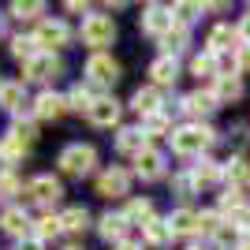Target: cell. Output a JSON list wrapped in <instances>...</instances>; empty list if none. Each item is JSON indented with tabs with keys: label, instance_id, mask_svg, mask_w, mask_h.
<instances>
[{
	"label": "cell",
	"instance_id": "cell-44",
	"mask_svg": "<svg viewBox=\"0 0 250 250\" xmlns=\"http://www.w3.org/2000/svg\"><path fill=\"white\" fill-rule=\"evenodd\" d=\"M235 250H250V235H243V243H239Z\"/></svg>",
	"mask_w": 250,
	"mask_h": 250
},
{
	"label": "cell",
	"instance_id": "cell-41",
	"mask_svg": "<svg viewBox=\"0 0 250 250\" xmlns=\"http://www.w3.org/2000/svg\"><path fill=\"white\" fill-rule=\"evenodd\" d=\"M231 224H235V228H247V231H250V206L243 209V213H235V220H231Z\"/></svg>",
	"mask_w": 250,
	"mask_h": 250
},
{
	"label": "cell",
	"instance_id": "cell-2",
	"mask_svg": "<svg viewBox=\"0 0 250 250\" xmlns=\"http://www.w3.org/2000/svg\"><path fill=\"white\" fill-rule=\"evenodd\" d=\"M56 165H60L63 176H71V179H83L94 172L97 165V149L90 146V142H67V146L60 149V157H56Z\"/></svg>",
	"mask_w": 250,
	"mask_h": 250
},
{
	"label": "cell",
	"instance_id": "cell-47",
	"mask_svg": "<svg viewBox=\"0 0 250 250\" xmlns=\"http://www.w3.org/2000/svg\"><path fill=\"white\" fill-rule=\"evenodd\" d=\"M187 250H206V247H187Z\"/></svg>",
	"mask_w": 250,
	"mask_h": 250
},
{
	"label": "cell",
	"instance_id": "cell-4",
	"mask_svg": "<svg viewBox=\"0 0 250 250\" xmlns=\"http://www.w3.org/2000/svg\"><path fill=\"white\" fill-rule=\"evenodd\" d=\"M26 198L34 202V206H42V209H52L56 202L63 198V183L56 176H49V172H42V176H34L30 183H26V190H22Z\"/></svg>",
	"mask_w": 250,
	"mask_h": 250
},
{
	"label": "cell",
	"instance_id": "cell-7",
	"mask_svg": "<svg viewBox=\"0 0 250 250\" xmlns=\"http://www.w3.org/2000/svg\"><path fill=\"white\" fill-rule=\"evenodd\" d=\"M138 26H142V34H153V38H165L172 26H176V15H172V8L168 4H149L146 11H142V19H138Z\"/></svg>",
	"mask_w": 250,
	"mask_h": 250
},
{
	"label": "cell",
	"instance_id": "cell-42",
	"mask_svg": "<svg viewBox=\"0 0 250 250\" xmlns=\"http://www.w3.org/2000/svg\"><path fill=\"white\" fill-rule=\"evenodd\" d=\"M19 250H45V243L30 235V239H19Z\"/></svg>",
	"mask_w": 250,
	"mask_h": 250
},
{
	"label": "cell",
	"instance_id": "cell-43",
	"mask_svg": "<svg viewBox=\"0 0 250 250\" xmlns=\"http://www.w3.org/2000/svg\"><path fill=\"white\" fill-rule=\"evenodd\" d=\"M116 250H142V247H138V243H120Z\"/></svg>",
	"mask_w": 250,
	"mask_h": 250
},
{
	"label": "cell",
	"instance_id": "cell-9",
	"mask_svg": "<svg viewBox=\"0 0 250 250\" xmlns=\"http://www.w3.org/2000/svg\"><path fill=\"white\" fill-rule=\"evenodd\" d=\"M34 38H38V45H42V52H49V49H63V45L71 42V30H67L63 19H45Z\"/></svg>",
	"mask_w": 250,
	"mask_h": 250
},
{
	"label": "cell",
	"instance_id": "cell-34",
	"mask_svg": "<svg viewBox=\"0 0 250 250\" xmlns=\"http://www.w3.org/2000/svg\"><path fill=\"white\" fill-rule=\"evenodd\" d=\"M8 11L15 19H38V15H45V4H38V0H15Z\"/></svg>",
	"mask_w": 250,
	"mask_h": 250
},
{
	"label": "cell",
	"instance_id": "cell-32",
	"mask_svg": "<svg viewBox=\"0 0 250 250\" xmlns=\"http://www.w3.org/2000/svg\"><path fill=\"white\" fill-rule=\"evenodd\" d=\"M94 101H97V97L90 94V86H83V83L67 94V108H75V112H90V104H94Z\"/></svg>",
	"mask_w": 250,
	"mask_h": 250
},
{
	"label": "cell",
	"instance_id": "cell-26",
	"mask_svg": "<svg viewBox=\"0 0 250 250\" xmlns=\"http://www.w3.org/2000/svg\"><path fill=\"white\" fill-rule=\"evenodd\" d=\"M209 239H213V247H217V250H235L243 243V235H239V228H235L231 220H220V228L213 231Z\"/></svg>",
	"mask_w": 250,
	"mask_h": 250
},
{
	"label": "cell",
	"instance_id": "cell-45",
	"mask_svg": "<svg viewBox=\"0 0 250 250\" xmlns=\"http://www.w3.org/2000/svg\"><path fill=\"white\" fill-rule=\"evenodd\" d=\"M0 38H4V15H0Z\"/></svg>",
	"mask_w": 250,
	"mask_h": 250
},
{
	"label": "cell",
	"instance_id": "cell-6",
	"mask_svg": "<svg viewBox=\"0 0 250 250\" xmlns=\"http://www.w3.org/2000/svg\"><path fill=\"white\" fill-rule=\"evenodd\" d=\"M63 71L60 56H52V52H38L30 63H22V79L26 83H56Z\"/></svg>",
	"mask_w": 250,
	"mask_h": 250
},
{
	"label": "cell",
	"instance_id": "cell-39",
	"mask_svg": "<svg viewBox=\"0 0 250 250\" xmlns=\"http://www.w3.org/2000/svg\"><path fill=\"white\" fill-rule=\"evenodd\" d=\"M235 34H239V42L250 49V15H243L239 19V26H235Z\"/></svg>",
	"mask_w": 250,
	"mask_h": 250
},
{
	"label": "cell",
	"instance_id": "cell-48",
	"mask_svg": "<svg viewBox=\"0 0 250 250\" xmlns=\"http://www.w3.org/2000/svg\"><path fill=\"white\" fill-rule=\"evenodd\" d=\"M247 190H250V187H247Z\"/></svg>",
	"mask_w": 250,
	"mask_h": 250
},
{
	"label": "cell",
	"instance_id": "cell-29",
	"mask_svg": "<svg viewBox=\"0 0 250 250\" xmlns=\"http://www.w3.org/2000/svg\"><path fill=\"white\" fill-rule=\"evenodd\" d=\"M142 231H146L149 247H168V243H172V228H168V220H157V217H153Z\"/></svg>",
	"mask_w": 250,
	"mask_h": 250
},
{
	"label": "cell",
	"instance_id": "cell-19",
	"mask_svg": "<svg viewBox=\"0 0 250 250\" xmlns=\"http://www.w3.org/2000/svg\"><path fill=\"white\" fill-rule=\"evenodd\" d=\"M176 108H179V112H187V116H209L213 108H217V97L206 94V90H198V94H187Z\"/></svg>",
	"mask_w": 250,
	"mask_h": 250
},
{
	"label": "cell",
	"instance_id": "cell-1",
	"mask_svg": "<svg viewBox=\"0 0 250 250\" xmlns=\"http://www.w3.org/2000/svg\"><path fill=\"white\" fill-rule=\"evenodd\" d=\"M168 138H172V149H176L179 157H202L213 142H217V135H213L206 124H183Z\"/></svg>",
	"mask_w": 250,
	"mask_h": 250
},
{
	"label": "cell",
	"instance_id": "cell-28",
	"mask_svg": "<svg viewBox=\"0 0 250 250\" xmlns=\"http://www.w3.org/2000/svg\"><path fill=\"white\" fill-rule=\"evenodd\" d=\"M38 52H42V45H38V38H34V34H30V38H22V34H19V38H11V56H15V60L30 63Z\"/></svg>",
	"mask_w": 250,
	"mask_h": 250
},
{
	"label": "cell",
	"instance_id": "cell-27",
	"mask_svg": "<svg viewBox=\"0 0 250 250\" xmlns=\"http://www.w3.org/2000/svg\"><path fill=\"white\" fill-rule=\"evenodd\" d=\"M168 228H172V235H194V231H198V213L176 209V213L168 217Z\"/></svg>",
	"mask_w": 250,
	"mask_h": 250
},
{
	"label": "cell",
	"instance_id": "cell-22",
	"mask_svg": "<svg viewBox=\"0 0 250 250\" xmlns=\"http://www.w3.org/2000/svg\"><path fill=\"white\" fill-rule=\"evenodd\" d=\"M220 176H224V168H220L217 161H209V157H202L198 165L190 168V179H194V187H213Z\"/></svg>",
	"mask_w": 250,
	"mask_h": 250
},
{
	"label": "cell",
	"instance_id": "cell-23",
	"mask_svg": "<svg viewBox=\"0 0 250 250\" xmlns=\"http://www.w3.org/2000/svg\"><path fill=\"white\" fill-rule=\"evenodd\" d=\"M60 224H63V231H71V235H83V231L90 228V209H86V206H71V209H63V213H60Z\"/></svg>",
	"mask_w": 250,
	"mask_h": 250
},
{
	"label": "cell",
	"instance_id": "cell-15",
	"mask_svg": "<svg viewBox=\"0 0 250 250\" xmlns=\"http://www.w3.org/2000/svg\"><path fill=\"white\" fill-rule=\"evenodd\" d=\"M0 108H8L11 116H22L26 108H30L22 83H4V86H0Z\"/></svg>",
	"mask_w": 250,
	"mask_h": 250
},
{
	"label": "cell",
	"instance_id": "cell-21",
	"mask_svg": "<svg viewBox=\"0 0 250 250\" xmlns=\"http://www.w3.org/2000/svg\"><path fill=\"white\" fill-rule=\"evenodd\" d=\"M235 42H239V34L231 30V26H213V34H209V52H213V56H228V52L235 49Z\"/></svg>",
	"mask_w": 250,
	"mask_h": 250
},
{
	"label": "cell",
	"instance_id": "cell-31",
	"mask_svg": "<svg viewBox=\"0 0 250 250\" xmlns=\"http://www.w3.org/2000/svg\"><path fill=\"white\" fill-rule=\"evenodd\" d=\"M127 220H131V224H142V228H146L149 220H153V202H149V198H135L131 206H127Z\"/></svg>",
	"mask_w": 250,
	"mask_h": 250
},
{
	"label": "cell",
	"instance_id": "cell-13",
	"mask_svg": "<svg viewBox=\"0 0 250 250\" xmlns=\"http://www.w3.org/2000/svg\"><path fill=\"white\" fill-rule=\"evenodd\" d=\"M0 231L15 235V239H30V217L22 213V206H11L0 213Z\"/></svg>",
	"mask_w": 250,
	"mask_h": 250
},
{
	"label": "cell",
	"instance_id": "cell-8",
	"mask_svg": "<svg viewBox=\"0 0 250 250\" xmlns=\"http://www.w3.org/2000/svg\"><path fill=\"white\" fill-rule=\"evenodd\" d=\"M127 190H131V172H127V168L112 165L97 176V194H101V198H124Z\"/></svg>",
	"mask_w": 250,
	"mask_h": 250
},
{
	"label": "cell",
	"instance_id": "cell-46",
	"mask_svg": "<svg viewBox=\"0 0 250 250\" xmlns=\"http://www.w3.org/2000/svg\"><path fill=\"white\" fill-rule=\"evenodd\" d=\"M63 250H83V247H75V243H71V247H63Z\"/></svg>",
	"mask_w": 250,
	"mask_h": 250
},
{
	"label": "cell",
	"instance_id": "cell-16",
	"mask_svg": "<svg viewBox=\"0 0 250 250\" xmlns=\"http://www.w3.org/2000/svg\"><path fill=\"white\" fill-rule=\"evenodd\" d=\"M63 112H67V97L52 94V90H45V94L34 101V116H38V120H60Z\"/></svg>",
	"mask_w": 250,
	"mask_h": 250
},
{
	"label": "cell",
	"instance_id": "cell-3",
	"mask_svg": "<svg viewBox=\"0 0 250 250\" xmlns=\"http://www.w3.org/2000/svg\"><path fill=\"white\" fill-rule=\"evenodd\" d=\"M79 34H83V45H90L94 52H101L104 45L116 42V22H112V15H86Z\"/></svg>",
	"mask_w": 250,
	"mask_h": 250
},
{
	"label": "cell",
	"instance_id": "cell-11",
	"mask_svg": "<svg viewBox=\"0 0 250 250\" xmlns=\"http://www.w3.org/2000/svg\"><path fill=\"white\" fill-rule=\"evenodd\" d=\"M120 112H124V104L116 101V97H97V101L90 104L86 120H90L94 127H116L120 124Z\"/></svg>",
	"mask_w": 250,
	"mask_h": 250
},
{
	"label": "cell",
	"instance_id": "cell-33",
	"mask_svg": "<svg viewBox=\"0 0 250 250\" xmlns=\"http://www.w3.org/2000/svg\"><path fill=\"white\" fill-rule=\"evenodd\" d=\"M63 231V224H60V217H52V213H45L42 220H38V228H34V239H52V235H60Z\"/></svg>",
	"mask_w": 250,
	"mask_h": 250
},
{
	"label": "cell",
	"instance_id": "cell-17",
	"mask_svg": "<svg viewBox=\"0 0 250 250\" xmlns=\"http://www.w3.org/2000/svg\"><path fill=\"white\" fill-rule=\"evenodd\" d=\"M26 153H30V142H22L19 135H11V131H8V135L0 138V161H4L8 172H11V165H19Z\"/></svg>",
	"mask_w": 250,
	"mask_h": 250
},
{
	"label": "cell",
	"instance_id": "cell-40",
	"mask_svg": "<svg viewBox=\"0 0 250 250\" xmlns=\"http://www.w3.org/2000/svg\"><path fill=\"white\" fill-rule=\"evenodd\" d=\"M235 67H239L243 75H250V49H247V45H243L239 56H235Z\"/></svg>",
	"mask_w": 250,
	"mask_h": 250
},
{
	"label": "cell",
	"instance_id": "cell-37",
	"mask_svg": "<svg viewBox=\"0 0 250 250\" xmlns=\"http://www.w3.org/2000/svg\"><path fill=\"white\" fill-rule=\"evenodd\" d=\"M15 190H22V187H19V179L11 176V172H4V176H0V198H11Z\"/></svg>",
	"mask_w": 250,
	"mask_h": 250
},
{
	"label": "cell",
	"instance_id": "cell-38",
	"mask_svg": "<svg viewBox=\"0 0 250 250\" xmlns=\"http://www.w3.org/2000/svg\"><path fill=\"white\" fill-rule=\"evenodd\" d=\"M172 187H176L179 194H183V198H187V194H194V190H198V187H194V179H190V172H183V176H176V179H172Z\"/></svg>",
	"mask_w": 250,
	"mask_h": 250
},
{
	"label": "cell",
	"instance_id": "cell-18",
	"mask_svg": "<svg viewBox=\"0 0 250 250\" xmlns=\"http://www.w3.org/2000/svg\"><path fill=\"white\" fill-rule=\"evenodd\" d=\"M116 149L120 153H142L146 149V127H120V135H116Z\"/></svg>",
	"mask_w": 250,
	"mask_h": 250
},
{
	"label": "cell",
	"instance_id": "cell-10",
	"mask_svg": "<svg viewBox=\"0 0 250 250\" xmlns=\"http://www.w3.org/2000/svg\"><path fill=\"white\" fill-rule=\"evenodd\" d=\"M165 168H168V161H165V153L157 146H146L135 157V172L142 179H149V183H153V179H165Z\"/></svg>",
	"mask_w": 250,
	"mask_h": 250
},
{
	"label": "cell",
	"instance_id": "cell-36",
	"mask_svg": "<svg viewBox=\"0 0 250 250\" xmlns=\"http://www.w3.org/2000/svg\"><path fill=\"white\" fill-rule=\"evenodd\" d=\"M165 131H168V116L165 112H157V116L146 120V135H165Z\"/></svg>",
	"mask_w": 250,
	"mask_h": 250
},
{
	"label": "cell",
	"instance_id": "cell-20",
	"mask_svg": "<svg viewBox=\"0 0 250 250\" xmlns=\"http://www.w3.org/2000/svg\"><path fill=\"white\" fill-rule=\"evenodd\" d=\"M149 75H153V86H176L179 63L172 60V56H157V60L149 63Z\"/></svg>",
	"mask_w": 250,
	"mask_h": 250
},
{
	"label": "cell",
	"instance_id": "cell-35",
	"mask_svg": "<svg viewBox=\"0 0 250 250\" xmlns=\"http://www.w3.org/2000/svg\"><path fill=\"white\" fill-rule=\"evenodd\" d=\"M202 11H206V4H176V8H172V15H179V22L187 26L190 19H198Z\"/></svg>",
	"mask_w": 250,
	"mask_h": 250
},
{
	"label": "cell",
	"instance_id": "cell-12",
	"mask_svg": "<svg viewBox=\"0 0 250 250\" xmlns=\"http://www.w3.org/2000/svg\"><path fill=\"white\" fill-rule=\"evenodd\" d=\"M127 228H131V220H127V213H104L101 220H97V231H101V239L108 243H127Z\"/></svg>",
	"mask_w": 250,
	"mask_h": 250
},
{
	"label": "cell",
	"instance_id": "cell-5",
	"mask_svg": "<svg viewBox=\"0 0 250 250\" xmlns=\"http://www.w3.org/2000/svg\"><path fill=\"white\" fill-rule=\"evenodd\" d=\"M86 83L90 86H116L120 83V63L108 52H94L86 60Z\"/></svg>",
	"mask_w": 250,
	"mask_h": 250
},
{
	"label": "cell",
	"instance_id": "cell-24",
	"mask_svg": "<svg viewBox=\"0 0 250 250\" xmlns=\"http://www.w3.org/2000/svg\"><path fill=\"white\" fill-rule=\"evenodd\" d=\"M187 45H190V30L183 26V22H176V26L161 38V49H165V56H172V60H176V52H183Z\"/></svg>",
	"mask_w": 250,
	"mask_h": 250
},
{
	"label": "cell",
	"instance_id": "cell-25",
	"mask_svg": "<svg viewBox=\"0 0 250 250\" xmlns=\"http://www.w3.org/2000/svg\"><path fill=\"white\" fill-rule=\"evenodd\" d=\"M213 97H217V104L239 101V97H243V83H239V75H220V79H217V90H213Z\"/></svg>",
	"mask_w": 250,
	"mask_h": 250
},
{
	"label": "cell",
	"instance_id": "cell-30",
	"mask_svg": "<svg viewBox=\"0 0 250 250\" xmlns=\"http://www.w3.org/2000/svg\"><path fill=\"white\" fill-rule=\"evenodd\" d=\"M190 71L198 75V79H220V67H217V56L213 52H202L190 60Z\"/></svg>",
	"mask_w": 250,
	"mask_h": 250
},
{
	"label": "cell",
	"instance_id": "cell-14",
	"mask_svg": "<svg viewBox=\"0 0 250 250\" xmlns=\"http://www.w3.org/2000/svg\"><path fill=\"white\" fill-rule=\"evenodd\" d=\"M131 108H135L142 120L157 116V112H161V90H157V86H138L135 97H131Z\"/></svg>",
	"mask_w": 250,
	"mask_h": 250
}]
</instances>
